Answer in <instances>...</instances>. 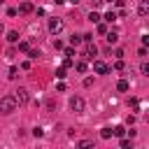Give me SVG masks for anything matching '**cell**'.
<instances>
[{
    "instance_id": "cell-34",
    "label": "cell",
    "mask_w": 149,
    "mask_h": 149,
    "mask_svg": "<svg viewBox=\"0 0 149 149\" xmlns=\"http://www.w3.org/2000/svg\"><path fill=\"white\" fill-rule=\"evenodd\" d=\"M70 2H72V5H79V2H81V0H70Z\"/></svg>"
},
{
    "instance_id": "cell-30",
    "label": "cell",
    "mask_w": 149,
    "mask_h": 149,
    "mask_svg": "<svg viewBox=\"0 0 149 149\" xmlns=\"http://www.w3.org/2000/svg\"><path fill=\"white\" fill-rule=\"evenodd\" d=\"M33 135H35V137H42V135H44V130H42V128H35V130H33Z\"/></svg>"
},
{
    "instance_id": "cell-32",
    "label": "cell",
    "mask_w": 149,
    "mask_h": 149,
    "mask_svg": "<svg viewBox=\"0 0 149 149\" xmlns=\"http://www.w3.org/2000/svg\"><path fill=\"white\" fill-rule=\"evenodd\" d=\"M91 5H93V7H100V5H102V0H91Z\"/></svg>"
},
{
    "instance_id": "cell-24",
    "label": "cell",
    "mask_w": 149,
    "mask_h": 149,
    "mask_svg": "<svg viewBox=\"0 0 149 149\" xmlns=\"http://www.w3.org/2000/svg\"><path fill=\"white\" fill-rule=\"evenodd\" d=\"M19 77V68H9V79H16Z\"/></svg>"
},
{
    "instance_id": "cell-9",
    "label": "cell",
    "mask_w": 149,
    "mask_h": 149,
    "mask_svg": "<svg viewBox=\"0 0 149 149\" xmlns=\"http://www.w3.org/2000/svg\"><path fill=\"white\" fill-rule=\"evenodd\" d=\"M137 12H140V16H147L149 14V0H142L140 7H137Z\"/></svg>"
},
{
    "instance_id": "cell-23",
    "label": "cell",
    "mask_w": 149,
    "mask_h": 149,
    "mask_svg": "<svg viewBox=\"0 0 149 149\" xmlns=\"http://www.w3.org/2000/svg\"><path fill=\"white\" fill-rule=\"evenodd\" d=\"M63 51H65V56H70V58L74 56V47H63Z\"/></svg>"
},
{
    "instance_id": "cell-13",
    "label": "cell",
    "mask_w": 149,
    "mask_h": 149,
    "mask_svg": "<svg viewBox=\"0 0 149 149\" xmlns=\"http://www.w3.org/2000/svg\"><path fill=\"white\" fill-rule=\"evenodd\" d=\"M26 54H28V58H30V61H35V58H40V56H42V54H40L37 49H33V47H30V49H28Z\"/></svg>"
},
{
    "instance_id": "cell-7",
    "label": "cell",
    "mask_w": 149,
    "mask_h": 149,
    "mask_svg": "<svg viewBox=\"0 0 149 149\" xmlns=\"http://www.w3.org/2000/svg\"><path fill=\"white\" fill-rule=\"evenodd\" d=\"M33 9H35V7H33V2H28V0H26V2H21V5H19V9H16V12H19V14H33Z\"/></svg>"
},
{
    "instance_id": "cell-16",
    "label": "cell",
    "mask_w": 149,
    "mask_h": 149,
    "mask_svg": "<svg viewBox=\"0 0 149 149\" xmlns=\"http://www.w3.org/2000/svg\"><path fill=\"white\" fill-rule=\"evenodd\" d=\"M74 68H77V72H86V70H88L86 61H79V63H74Z\"/></svg>"
},
{
    "instance_id": "cell-29",
    "label": "cell",
    "mask_w": 149,
    "mask_h": 149,
    "mask_svg": "<svg viewBox=\"0 0 149 149\" xmlns=\"http://www.w3.org/2000/svg\"><path fill=\"white\" fill-rule=\"evenodd\" d=\"M16 14H19L16 7H9V9H7V16H16Z\"/></svg>"
},
{
    "instance_id": "cell-5",
    "label": "cell",
    "mask_w": 149,
    "mask_h": 149,
    "mask_svg": "<svg viewBox=\"0 0 149 149\" xmlns=\"http://www.w3.org/2000/svg\"><path fill=\"white\" fill-rule=\"evenodd\" d=\"M84 44H86V51H84V58H86V61H93V56L98 54V47H95L93 42H84Z\"/></svg>"
},
{
    "instance_id": "cell-17",
    "label": "cell",
    "mask_w": 149,
    "mask_h": 149,
    "mask_svg": "<svg viewBox=\"0 0 149 149\" xmlns=\"http://www.w3.org/2000/svg\"><path fill=\"white\" fill-rule=\"evenodd\" d=\"M88 21H91V23H98V21H100V14H98V12L93 9V12L88 14Z\"/></svg>"
},
{
    "instance_id": "cell-25",
    "label": "cell",
    "mask_w": 149,
    "mask_h": 149,
    "mask_svg": "<svg viewBox=\"0 0 149 149\" xmlns=\"http://www.w3.org/2000/svg\"><path fill=\"white\" fill-rule=\"evenodd\" d=\"M130 147H133V144H130V140H128V137H123V140H121V149H130Z\"/></svg>"
},
{
    "instance_id": "cell-10",
    "label": "cell",
    "mask_w": 149,
    "mask_h": 149,
    "mask_svg": "<svg viewBox=\"0 0 149 149\" xmlns=\"http://www.w3.org/2000/svg\"><path fill=\"white\" fill-rule=\"evenodd\" d=\"M102 19H105V21H107V23H114V21H116V19H119V14H116V12H107V14H105V16H102Z\"/></svg>"
},
{
    "instance_id": "cell-22",
    "label": "cell",
    "mask_w": 149,
    "mask_h": 149,
    "mask_svg": "<svg viewBox=\"0 0 149 149\" xmlns=\"http://www.w3.org/2000/svg\"><path fill=\"white\" fill-rule=\"evenodd\" d=\"M79 147H81V149H88V147H93V140H81Z\"/></svg>"
},
{
    "instance_id": "cell-27",
    "label": "cell",
    "mask_w": 149,
    "mask_h": 149,
    "mask_svg": "<svg viewBox=\"0 0 149 149\" xmlns=\"http://www.w3.org/2000/svg\"><path fill=\"white\" fill-rule=\"evenodd\" d=\"M56 77H58V79H65V68H58V70H56Z\"/></svg>"
},
{
    "instance_id": "cell-26",
    "label": "cell",
    "mask_w": 149,
    "mask_h": 149,
    "mask_svg": "<svg viewBox=\"0 0 149 149\" xmlns=\"http://www.w3.org/2000/svg\"><path fill=\"white\" fill-rule=\"evenodd\" d=\"M140 70H142V74H149V63H147V61H144V63H142V65H140Z\"/></svg>"
},
{
    "instance_id": "cell-33",
    "label": "cell",
    "mask_w": 149,
    "mask_h": 149,
    "mask_svg": "<svg viewBox=\"0 0 149 149\" xmlns=\"http://www.w3.org/2000/svg\"><path fill=\"white\" fill-rule=\"evenodd\" d=\"M54 2H56V5H63V2H65V0H54Z\"/></svg>"
},
{
    "instance_id": "cell-4",
    "label": "cell",
    "mask_w": 149,
    "mask_h": 149,
    "mask_svg": "<svg viewBox=\"0 0 149 149\" xmlns=\"http://www.w3.org/2000/svg\"><path fill=\"white\" fill-rule=\"evenodd\" d=\"M14 100H16V105H26V102L30 100V95H28L26 88H16V91H14Z\"/></svg>"
},
{
    "instance_id": "cell-15",
    "label": "cell",
    "mask_w": 149,
    "mask_h": 149,
    "mask_svg": "<svg viewBox=\"0 0 149 149\" xmlns=\"http://www.w3.org/2000/svg\"><path fill=\"white\" fill-rule=\"evenodd\" d=\"M81 44V35H72L70 37V47H79Z\"/></svg>"
},
{
    "instance_id": "cell-19",
    "label": "cell",
    "mask_w": 149,
    "mask_h": 149,
    "mask_svg": "<svg viewBox=\"0 0 149 149\" xmlns=\"http://www.w3.org/2000/svg\"><path fill=\"white\" fill-rule=\"evenodd\" d=\"M100 137H102V140H109V137H112V128H102V130H100Z\"/></svg>"
},
{
    "instance_id": "cell-3",
    "label": "cell",
    "mask_w": 149,
    "mask_h": 149,
    "mask_svg": "<svg viewBox=\"0 0 149 149\" xmlns=\"http://www.w3.org/2000/svg\"><path fill=\"white\" fill-rule=\"evenodd\" d=\"M84 107H86V102H84V98H79V95H74V98L70 100V109H72V112H77V114H81V112H84Z\"/></svg>"
},
{
    "instance_id": "cell-18",
    "label": "cell",
    "mask_w": 149,
    "mask_h": 149,
    "mask_svg": "<svg viewBox=\"0 0 149 149\" xmlns=\"http://www.w3.org/2000/svg\"><path fill=\"white\" fill-rule=\"evenodd\" d=\"M16 44H19V51H23V54L30 49V42H26V40H23V42H16Z\"/></svg>"
},
{
    "instance_id": "cell-6",
    "label": "cell",
    "mask_w": 149,
    "mask_h": 149,
    "mask_svg": "<svg viewBox=\"0 0 149 149\" xmlns=\"http://www.w3.org/2000/svg\"><path fill=\"white\" fill-rule=\"evenodd\" d=\"M93 70H95L98 74H107V72H109V68H107V63H105V61H98V58L93 61Z\"/></svg>"
},
{
    "instance_id": "cell-35",
    "label": "cell",
    "mask_w": 149,
    "mask_h": 149,
    "mask_svg": "<svg viewBox=\"0 0 149 149\" xmlns=\"http://www.w3.org/2000/svg\"><path fill=\"white\" fill-rule=\"evenodd\" d=\"M102 2H114V0H102Z\"/></svg>"
},
{
    "instance_id": "cell-28",
    "label": "cell",
    "mask_w": 149,
    "mask_h": 149,
    "mask_svg": "<svg viewBox=\"0 0 149 149\" xmlns=\"http://www.w3.org/2000/svg\"><path fill=\"white\" fill-rule=\"evenodd\" d=\"M98 33H102V35L107 33V26H105V23H100V21H98Z\"/></svg>"
},
{
    "instance_id": "cell-2",
    "label": "cell",
    "mask_w": 149,
    "mask_h": 149,
    "mask_svg": "<svg viewBox=\"0 0 149 149\" xmlns=\"http://www.w3.org/2000/svg\"><path fill=\"white\" fill-rule=\"evenodd\" d=\"M47 28H49V33H51V35H58V33L63 30V19H58V16H54V19H49V23H47Z\"/></svg>"
},
{
    "instance_id": "cell-20",
    "label": "cell",
    "mask_w": 149,
    "mask_h": 149,
    "mask_svg": "<svg viewBox=\"0 0 149 149\" xmlns=\"http://www.w3.org/2000/svg\"><path fill=\"white\" fill-rule=\"evenodd\" d=\"M72 65H74V58L65 56V61H63V68H72Z\"/></svg>"
},
{
    "instance_id": "cell-1",
    "label": "cell",
    "mask_w": 149,
    "mask_h": 149,
    "mask_svg": "<svg viewBox=\"0 0 149 149\" xmlns=\"http://www.w3.org/2000/svg\"><path fill=\"white\" fill-rule=\"evenodd\" d=\"M16 107H19V105H16L14 95H2V98H0V114H12Z\"/></svg>"
},
{
    "instance_id": "cell-14",
    "label": "cell",
    "mask_w": 149,
    "mask_h": 149,
    "mask_svg": "<svg viewBox=\"0 0 149 149\" xmlns=\"http://www.w3.org/2000/svg\"><path fill=\"white\" fill-rule=\"evenodd\" d=\"M116 88H119V91H128V88H130V84H128V79H119V84H116Z\"/></svg>"
},
{
    "instance_id": "cell-31",
    "label": "cell",
    "mask_w": 149,
    "mask_h": 149,
    "mask_svg": "<svg viewBox=\"0 0 149 149\" xmlns=\"http://www.w3.org/2000/svg\"><path fill=\"white\" fill-rule=\"evenodd\" d=\"M137 56H142V58H144V56H147V49H144V47H140V49H137Z\"/></svg>"
},
{
    "instance_id": "cell-11",
    "label": "cell",
    "mask_w": 149,
    "mask_h": 149,
    "mask_svg": "<svg viewBox=\"0 0 149 149\" xmlns=\"http://www.w3.org/2000/svg\"><path fill=\"white\" fill-rule=\"evenodd\" d=\"M7 42L16 44V42H19V33H16V30H9V33H7Z\"/></svg>"
},
{
    "instance_id": "cell-12",
    "label": "cell",
    "mask_w": 149,
    "mask_h": 149,
    "mask_svg": "<svg viewBox=\"0 0 149 149\" xmlns=\"http://www.w3.org/2000/svg\"><path fill=\"white\" fill-rule=\"evenodd\" d=\"M112 135H116V137H123V135H126V128H123V126H114V128H112Z\"/></svg>"
},
{
    "instance_id": "cell-21",
    "label": "cell",
    "mask_w": 149,
    "mask_h": 149,
    "mask_svg": "<svg viewBox=\"0 0 149 149\" xmlns=\"http://www.w3.org/2000/svg\"><path fill=\"white\" fill-rule=\"evenodd\" d=\"M123 68H126L123 58H116V63H114V70H123Z\"/></svg>"
},
{
    "instance_id": "cell-8",
    "label": "cell",
    "mask_w": 149,
    "mask_h": 149,
    "mask_svg": "<svg viewBox=\"0 0 149 149\" xmlns=\"http://www.w3.org/2000/svg\"><path fill=\"white\" fill-rule=\"evenodd\" d=\"M105 40H107L109 44H116V40H119V33H116V30H107V33H105Z\"/></svg>"
}]
</instances>
